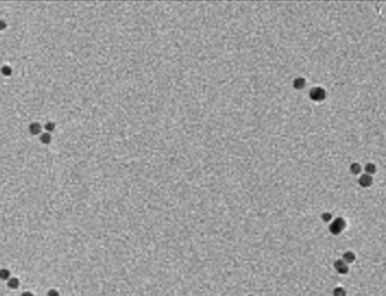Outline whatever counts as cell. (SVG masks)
I'll list each match as a JSON object with an SVG mask.
<instances>
[{
	"label": "cell",
	"instance_id": "cell-7",
	"mask_svg": "<svg viewBox=\"0 0 386 296\" xmlns=\"http://www.w3.org/2000/svg\"><path fill=\"white\" fill-rule=\"evenodd\" d=\"M30 132L31 134H38V133L41 132V126L38 124V123H32L31 126H30Z\"/></svg>",
	"mask_w": 386,
	"mask_h": 296
},
{
	"label": "cell",
	"instance_id": "cell-10",
	"mask_svg": "<svg viewBox=\"0 0 386 296\" xmlns=\"http://www.w3.org/2000/svg\"><path fill=\"white\" fill-rule=\"evenodd\" d=\"M47 296H58V291H56V290H49Z\"/></svg>",
	"mask_w": 386,
	"mask_h": 296
},
{
	"label": "cell",
	"instance_id": "cell-3",
	"mask_svg": "<svg viewBox=\"0 0 386 296\" xmlns=\"http://www.w3.org/2000/svg\"><path fill=\"white\" fill-rule=\"evenodd\" d=\"M19 285H20V280L17 279V278H10L9 280H7V286L10 288V289H17L19 288Z\"/></svg>",
	"mask_w": 386,
	"mask_h": 296
},
{
	"label": "cell",
	"instance_id": "cell-1",
	"mask_svg": "<svg viewBox=\"0 0 386 296\" xmlns=\"http://www.w3.org/2000/svg\"><path fill=\"white\" fill-rule=\"evenodd\" d=\"M359 184L361 186V187H370L371 186V183H373V178H371V176L370 175H366V173H364V175H361L360 176V178H359Z\"/></svg>",
	"mask_w": 386,
	"mask_h": 296
},
{
	"label": "cell",
	"instance_id": "cell-2",
	"mask_svg": "<svg viewBox=\"0 0 386 296\" xmlns=\"http://www.w3.org/2000/svg\"><path fill=\"white\" fill-rule=\"evenodd\" d=\"M310 96H311V99H314L315 101H321V99H325V91L322 90V89H314L312 91H311V94H310Z\"/></svg>",
	"mask_w": 386,
	"mask_h": 296
},
{
	"label": "cell",
	"instance_id": "cell-9",
	"mask_svg": "<svg viewBox=\"0 0 386 296\" xmlns=\"http://www.w3.org/2000/svg\"><path fill=\"white\" fill-rule=\"evenodd\" d=\"M49 139H51L49 134H43V135L41 136V141H42V143H49Z\"/></svg>",
	"mask_w": 386,
	"mask_h": 296
},
{
	"label": "cell",
	"instance_id": "cell-8",
	"mask_svg": "<svg viewBox=\"0 0 386 296\" xmlns=\"http://www.w3.org/2000/svg\"><path fill=\"white\" fill-rule=\"evenodd\" d=\"M304 85H305V81H304V79H296V80H295V86H296L298 89L303 87Z\"/></svg>",
	"mask_w": 386,
	"mask_h": 296
},
{
	"label": "cell",
	"instance_id": "cell-4",
	"mask_svg": "<svg viewBox=\"0 0 386 296\" xmlns=\"http://www.w3.org/2000/svg\"><path fill=\"white\" fill-rule=\"evenodd\" d=\"M364 171H365V173L366 175H374L375 172H376V166L374 164H366L365 165V167H364Z\"/></svg>",
	"mask_w": 386,
	"mask_h": 296
},
{
	"label": "cell",
	"instance_id": "cell-11",
	"mask_svg": "<svg viewBox=\"0 0 386 296\" xmlns=\"http://www.w3.org/2000/svg\"><path fill=\"white\" fill-rule=\"evenodd\" d=\"M2 74L4 75H10V68H2Z\"/></svg>",
	"mask_w": 386,
	"mask_h": 296
},
{
	"label": "cell",
	"instance_id": "cell-13",
	"mask_svg": "<svg viewBox=\"0 0 386 296\" xmlns=\"http://www.w3.org/2000/svg\"><path fill=\"white\" fill-rule=\"evenodd\" d=\"M4 27H6V24L4 21H0V30H2Z\"/></svg>",
	"mask_w": 386,
	"mask_h": 296
},
{
	"label": "cell",
	"instance_id": "cell-6",
	"mask_svg": "<svg viewBox=\"0 0 386 296\" xmlns=\"http://www.w3.org/2000/svg\"><path fill=\"white\" fill-rule=\"evenodd\" d=\"M351 172L354 173V175L360 173V172H361V166L358 164V162H353V164L351 165Z\"/></svg>",
	"mask_w": 386,
	"mask_h": 296
},
{
	"label": "cell",
	"instance_id": "cell-12",
	"mask_svg": "<svg viewBox=\"0 0 386 296\" xmlns=\"http://www.w3.org/2000/svg\"><path fill=\"white\" fill-rule=\"evenodd\" d=\"M21 296H34V295H33L31 291H25V293L21 294Z\"/></svg>",
	"mask_w": 386,
	"mask_h": 296
},
{
	"label": "cell",
	"instance_id": "cell-5",
	"mask_svg": "<svg viewBox=\"0 0 386 296\" xmlns=\"http://www.w3.org/2000/svg\"><path fill=\"white\" fill-rule=\"evenodd\" d=\"M10 279V272L7 269H0V280H9Z\"/></svg>",
	"mask_w": 386,
	"mask_h": 296
}]
</instances>
